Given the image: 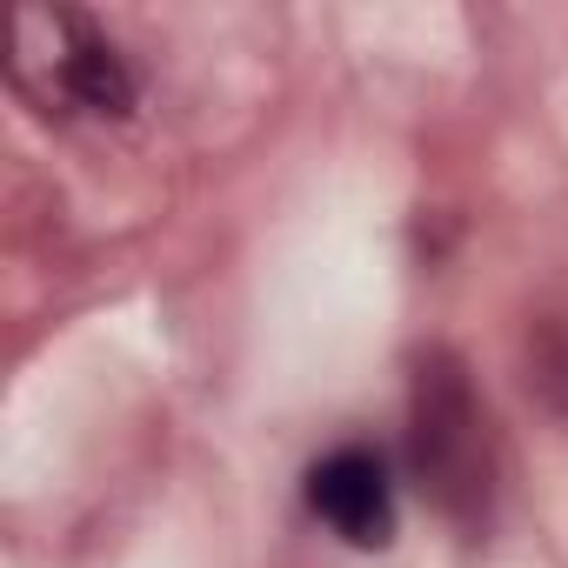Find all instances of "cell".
I'll use <instances>...</instances> for the list:
<instances>
[{
	"mask_svg": "<svg viewBox=\"0 0 568 568\" xmlns=\"http://www.w3.org/2000/svg\"><path fill=\"white\" fill-rule=\"evenodd\" d=\"M408 462H415L422 495L455 528H481L488 521V508H495V428H488V408H481L462 355H448V348L415 355Z\"/></svg>",
	"mask_w": 568,
	"mask_h": 568,
	"instance_id": "obj_1",
	"label": "cell"
},
{
	"mask_svg": "<svg viewBox=\"0 0 568 568\" xmlns=\"http://www.w3.org/2000/svg\"><path fill=\"white\" fill-rule=\"evenodd\" d=\"M8 74L41 114L121 121V114H134V94H141L134 68L121 61V48L81 8H54V0H28V8L14 14Z\"/></svg>",
	"mask_w": 568,
	"mask_h": 568,
	"instance_id": "obj_2",
	"label": "cell"
},
{
	"mask_svg": "<svg viewBox=\"0 0 568 568\" xmlns=\"http://www.w3.org/2000/svg\"><path fill=\"white\" fill-rule=\"evenodd\" d=\"M308 515L328 521L348 548H388L395 541V481H388V462L382 448H335L308 468Z\"/></svg>",
	"mask_w": 568,
	"mask_h": 568,
	"instance_id": "obj_3",
	"label": "cell"
},
{
	"mask_svg": "<svg viewBox=\"0 0 568 568\" xmlns=\"http://www.w3.org/2000/svg\"><path fill=\"white\" fill-rule=\"evenodd\" d=\"M521 368H528V395H535L555 422H568V315H541V322H528Z\"/></svg>",
	"mask_w": 568,
	"mask_h": 568,
	"instance_id": "obj_4",
	"label": "cell"
}]
</instances>
